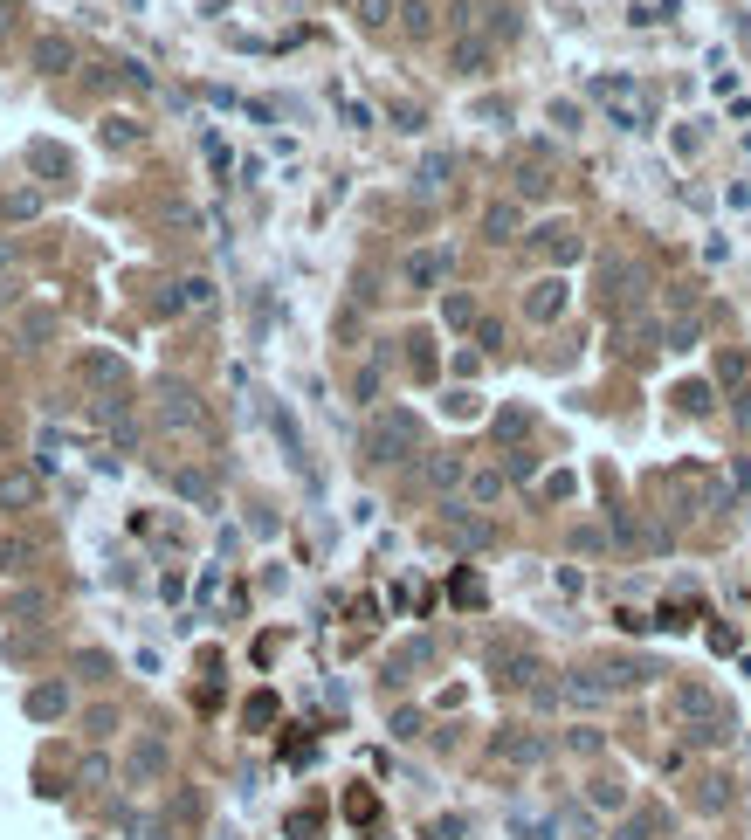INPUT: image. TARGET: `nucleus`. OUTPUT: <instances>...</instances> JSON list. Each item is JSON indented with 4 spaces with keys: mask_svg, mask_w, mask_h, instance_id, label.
I'll return each mask as SVG.
<instances>
[{
    "mask_svg": "<svg viewBox=\"0 0 751 840\" xmlns=\"http://www.w3.org/2000/svg\"><path fill=\"white\" fill-rule=\"evenodd\" d=\"M669 717L689 730V744H731V710H724L717 689H703V682H676V689H669Z\"/></svg>",
    "mask_w": 751,
    "mask_h": 840,
    "instance_id": "f257e3e1",
    "label": "nucleus"
},
{
    "mask_svg": "<svg viewBox=\"0 0 751 840\" xmlns=\"http://www.w3.org/2000/svg\"><path fill=\"white\" fill-rule=\"evenodd\" d=\"M359 448H366L373 469H393V462H407V455L421 448V420L407 414V407H379V414L366 420V441H359Z\"/></svg>",
    "mask_w": 751,
    "mask_h": 840,
    "instance_id": "f03ea898",
    "label": "nucleus"
},
{
    "mask_svg": "<svg viewBox=\"0 0 751 840\" xmlns=\"http://www.w3.org/2000/svg\"><path fill=\"white\" fill-rule=\"evenodd\" d=\"M166 772H173V744L159 730H138L125 744V785H166Z\"/></svg>",
    "mask_w": 751,
    "mask_h": 840,
    "instance_id": "7ed1b4c3",
    "label": "nucleus"
},
{
    "mask_svg": "<svg viewBox=\"0 0 751 840\" xmlns=\"http://www.w3.org/2000/svg\"><path fill=\"white\" fill-rule=\"evenodd\" d=\"M152 414H159V427H180V434H200V427H207L200 393H193V386H180V379H159V393H152Z\"/></svg>",
    "mask_w": 751,
    "mask_h": 840,
    "instance_id": "20e7f679",
    "label": "nucleus"
},
{
    "mask_svg": "<svg viewBox=\"0 0 751 840\" xmlns=\"http://www.w3.org/2000/svg\"><path fill=\"white\" fill-rule=\"evenodd\" d=\"M441 531H448V544H462V551H490L497 544V524L490 517H476V503H441Z\"/></svg>",
    "mask_w": 751,
    "mask_h": 840,
    "instance_id": "39448f33",
    "label": "nucleus"
},
{
    "mask_svg": "<svg viewBox=\"0 0 751 840\" xmlns=\"http://www.w3.org/2000/svg\"><path fill=\"white\" fill-rule=\"evenodd\" d=\"M455 276V248H414L407 262H400V283L407 290H441Z\"/></svg>",
    "mask_w": 751,
    "mask_h": 840,
    "instance_id": "423d86ee",
    "label": "nucleus"
},
{
    "mask_svg": "<svg viewBox=\"0 0 751 840\" xmlns=\"http://www.w3.org/2000/svg\"><path fill=\"white\" fill-rule=\"evenodd\" d=\"M565 303H572V283H565V276H538V283L524 290V317H531V324H559Z\"/></svg>",
    "mask_w": 751,
    "mask_h": 840,
    "instance_id": "0eeeda50",
    "label": "nucleus"
},
{
    "mask_svg": "<svg viewBox=\"0 0 751 840\" xmlns=\"http://www.w3.org/2000/svg\"><path fill=\"white\" fill-rule=\"evenodd\" d=\"M531 248H538L552 269H572V262L586 255V241H579V228H572V221H545V228L531 235Z\"/></svg>",
    "mask_w": 751,
    "mask_h": 840,
    "instance_id": "6e6552de",
    "label": "nucleus"
},
{
    "mask_svg": "<svg viewBox=\"0 0 751 840\" xmlns=\"http://www.w3.org/2000/svg\"><path fill=\"white\" fill-rule=\"evenodd\" d=\"M490 751H497L503 765H545V758H552V744H545L538 730H517V723L490 737Z\"/></svg>",
    "mask_w": 751,
    "mask_h": 840,
    "instance_id": "1a4fd4ad",
    "label": "nucleus"
},
{
    "mask_svg": "<svg viewBox=\"0 0 751 840\" xmlns=\"http://www.w3.org/2000/svg\"><path fill=\"white\" fill-rule=\"evenodd\" d=\"M559 703H565V710H600V703H614V689H607L600 668H579V675H565V682H559Z\"/></svg>",
    "mask_w": 751,
    "mask_h": 840,
    "instance_id": "9d476101",
    "label": "nucleus"
},
{
    "mask_svg": "<svg viewBox=\"0 0 751 840\" xmlns=\"http://www.w3.org/2000/svg\"><path fill=\"white\" fill-rule=\"evenodd\" d=\"M490 668H497L503 689H538V675H545V661L531 655V648H497V655H490Z\"/></svg>",
    "mask_w": 751,
    "mask_h": 840,
    "instance_id": "9b49d317",
    "label": "nucleus"
},
{
    "mask_svg": "<svg viewBox=\"0 0 751 840\" xmlns=\"http://www.w3.org/2000/svg\"><path fill=\"white\" fill-rule=\"evenodd\" d=\"M76 372H83V379H90V386H97L104 400H111V393L125 386V359H118V352H104V345H90V352L76 359Z\"/></svg>",
    "mask_w": 751,
    "mask_h": 840,
    "instance_id": "f8f14e48",
    "label": "nucleus"
},
{
    "mask_svg": "<svg viewBox=\"0 0 751 840\" xmlns=\"http://www.w3.org/2000/svg\"><path fill=\"white\" fill-rule=\"evenodd\" d=\"M490 62H497V42H490V35H455V49H448V69H455V76H483Z\"/></svg>",
    "mask_w": 751,
    "mask_h": 840,
    "instance_id": "ddd939ff",
    "label": "nucleus"
},
{
    "mask_svg": "<svg viewBox=\"0 0 751 840\" xmlns=\"http://www.w3.org/2000/svg\"><path fill=\"white\" fill-rule=\"evenodd\" d=\"M421 482H428L441 503H448V496L469 482V462H462V455H428V462H421Z\"/></svg>",
    "mask_w": 751,
    "mask_h": 840,
    "instance_id": "4468645a",
    "label": "nucleus"
},
{
    "mask_svg": "<svg viewBox=\"0 0 751 840\" xmlns=\"http://www.w3.org/2000/svg\"><path fill=\"white\" fill-rule=\"evenodd\" d=\"M56 331H63V317H56V310H21V317H14V338H21V352H42V345H56Z\"/></svg>",
    "mask_w": 751,
    "mask_h": 840,
    "instance_id": "2eb2a0df",
    "label": "nucleus"
},
{
    "mask_svg": "<svg viewBox=\"0 0 751 840\" xmlns=\"http://www.w3.org/2000/svg\"><path fill=\"white\" fill-rule=\"evenodd\" d=\"M28 56H35V69H42V76H63V69H76V42L49 28V35H35V49H28Z\"/></svg>",
    "mask_w": 751,
    "mask_h": 840,
    "instance_id": "dca6fc26",
    "label": "nucleus"
},
{
    "mask_svg": "<svg viewBox=\"0 0 751 840\" xmlns=\"http://www.w3.org/2000/svg\"><path fill=\"white\" fill-rule=\"evenodd\" d=\"M166 482H173V496H187L193 510H214V503H221V489H214L207 469H166Z\"/></svg>",
    "mask_w": 751,
    "mask_h": 840,
    "instance_id": "f3484780",
    "label": "nucleus"
},
{
    "mask_svg": "<svg viewBox=\"0 0 751 840\" xmlns=\"http://www.w3.org/2000/svg\"><path fill=\"white\" fill-rule=\"evenodd\" d=\"M483 235L497 241V248H503V241H517V235H524V207H517V200H490V207H483Z\"/></svg>",
    "mask_w": 751,
    "mask_h": 840,
    "instance_id": "a211bd4d",
    "label": "nucleus"
},
{
    "mask_svg": "<svg viewBox=\"0 0 751 840\" xmlns=\"http://www.w3.org/2000/svg\"><path fill=\"white\" fill-rule=\"evenodd\" d=\"M97 427L118 441V448H138V420H131V407L111 393V400H97Z\"/></svg>",
    "mask_w": 751,
    "mask_h": 840,
    "instance_id": "6ab92c4d",
    "label": "nucleus"
},
{
    "mask_svg": "<svg viewBox=\"0 0 751 840\" xmlns=\"http://www.w3.org/2000/svg\"><path fill=\"white\" fill-rule=\"evenodd\" d=\"M669 834V813L662 806H634V813H621V827H614V840H662Z\"/></svg>",
    "mask_w": 751,
    "mask_h": 840,
    "instance_id": "aec40b11",
    "label": "nucleus"
},
{
    "mask_svg": "<svg viewBox=\"0 0 751 840\" xmlns=\"http://www.w3.org/2000/svg\"><path fill=\"white\" fill-rule=\"evenodd\" d=\"M35 503H42V476H35V469L0 476V510H35Z\"/></svg>",
    "mask_w": 751,
    "mask_h": 840,
    "instance_id": "412c9836",
    "label": "nucleus"
},
{
    "mask_svg": "<svg viewBox=\"0 0 751 840\" xmlns=\"http://www.w3.org/2000/svg\"><path fill=\"white\" fill-rule=\"evenodd\" d=\"M200 303H214V283H207V276H187V283H173V290L159 297V310L180 317V310H200Z\"/></svg>",
    "mask_w": 751,
    "mask_h": 840,
    "instance_id": "4be33fe9",
    "label": "nucleus"
},
{
    "mask_svg": "<svg viewBox=\"0 0 751 840\" xmlns=\"http://www.w3.org/2000/svg\"><path fill=\"white\" fill-rule=\"evenodd\" d=\"M28 717H35V723L69 717V689H63V682H35V689H28Z\"/></svg>",
    "mask_w": 751,
    "mask_h": 840,
    "instance_id": "5701e85b",
    "label": "nucleus"
},
{
    "mask_svg": "<svg viewBox=\"0 0 751 840\" xmlns=\"http://www.w3.org/2000/svg\"><path fill=\"white\" fill-rule=\"evenodd\" d=\"M435 0H400V14H393V21H400V35H407V42H428V35H435Z\"/></svg>",
    "mask_w": 751,
    "mask_h": 840,
    "instance_id": "b1692460",
    "label": "nucleus"
},
{
    "mask_svg": "<svg viewBox=\"0 0 751 840\" xmlns=\"http://www.w3.org/2000/svg\"><path fill=\"white\" fill-rule=\"evenodd\" d=\"M483 35H490V42H517V7H510V0H483Z\"/></svg>",
    "mask_w": 751,
    "mask_h": 840,
    "instance_id": "393cba45",
    "label": "nucleus"
},
{
    "mask_svg": "<svg viewBox=\"0 0 751 840\" xmlns=\"http://www.w3.org/2000/svg\"><path fill=\"white\" fill-rule=\"evenodd\" d=\"M448 173H455V159H448V152H428V159H421V173H414V193H421V200H435L441 186H448Z\"/></svg>",
    "mask_w": 751,
    "mask_h": 840,
    "instance_id": "a878e982",
    "label": "nucleus"
},
{
    "mask_svg": "<svg viewBox=\"0 0 751 840\" xmlns=\"http://www.w3.org/2000/svg\"><path fill=\"white\" fill-rule=\"evenodd\" d=\"M503 469H469V482H462V489H469V503H476V510H490V503H503Z\"/></svg>",
    "mask_w": 751,
    "mask_h": 840,
    "instance_id": "bb28decb",
    "label": "nucleus"
},
{
    "mask_svg": "<svg viewBox=\"0 0 751 840\" xmlns=\"http://www.w3.org/2000/svg\"><path fill=\"white\" fill-rule=\"evenodd\" d=\"M586 806H600V813H627V779H586Z\"/></svg>",
    "mask_w": 751,
    "mask_h": 840,
    "instance_id": "cd10ccee",
    "label": "nucleus"
},
{
    "mask_svg": "<svg viewBox=\"0 0 751 840\" xmlns=\"http://www.w3.org/2000/svg\"><path fill=\"white\" fill-rule=\"evenodd\" d=\"M441 317H448V331H476V324H483L469 290H448V297H441Z\"/></svg>",
    "mask_w": 751,
    "mask_h": 840,
    "instance_id": "c85d7f7f",
    "label": "nucleus"
},
{
    "mask_svg": "<svg viewBox=\"0 0 751 840\" xmlns=\"http://www.w3.org/2000/svg\"><path fill=\"white\" fill-rule=\"evenodd\" d=\"M35 214H42V193H35V186L0 193V221H35Z\"/></svg>",
    "mask_w": 751,
    "mask_h": 840,
    "instance_id": "c756f323",
    "label": "nucleus"
},
{
    "mask_svg": "<svg viewBox=\"0 0 751 840\" xmlns=\"http://www.w3.org/2000/svg\"><path fill=\"white\" fill-rule=\"evenodd\" d=\"M35 613H49V593H35V586H21V593L0 600V620H35Z\"/></svg>",
    "mask_w": 751,
    "mask_h": 840,
    "instance_id": "7c9ffc66",
    "label": "nucleus"
},
{
    "mask_svg": "<svg viewBox=\"0 0 751 840\" xmlns=\"http://www.w3.org/2000/svg\"><path fill=\"white\" fill-rule=\"evenodd\" d=\"M97 138H104V145H111V152H131V145H138V138H145V131H138V118H118V111H111V118L97 124Z\"/></svg>",
    "mask_w": 751,
    "mask_h": 840,
    "instance_id": "2f4dec72",
    "label": "nucleus"
},
{
    "mask_svg": "<svg viewBox=\"0 0 751 840\" xmlns=\"http://www.w3.org/2000/svg\"><path fill=\"white\" fill-rule=\"evenodd\" d=\"M104 785H111V758H104V751H90V758L76 765V792H104Z\"/></svg>",
    "mask_w": 751,
    "mask_h": 840,
    "instance_id": "473e14b6",
    "label": "nucleus"
},
{
    "mask_svg": "<svg viewBox=\"0 0 751 840\" xmlns=\"http://www.w3.org/2000/svg\"><path fill=\"white\" fill-rule=\"evenodd\" d=\"M118 827H125L131 840H173V827H166V820H145V813H131V806L118 813Z\"/></svg>",
    "mask_w": 751,
    "mask_h": 840,
    "instance_id": "72a5a7b5",
    "label": "nucleus"
},
{
    "mask_svg": "<svg viewBox=\"0 0 751 840\" xmlns=\"http://www.w3.org/2000/svg\"><path fill=\"white\" fill-rule=\"evenodd\" d=\"M393 14H400V0H359V28H373V35L393 28Z\"/></svg>",
    "mask_w": 751,
    "mask_h": 840,
    "instance_id": "f704fd0d",
    "label": "nucleus"
},
{
    "mask_svg": "<svg viewBox=\"0 0 751 840\" xmlns=\"http://www.w3.org/2000/svg\"><path fill=\"white\" fill-rule=\"evenodd\" d=\"M565 751H579V758H600V751H607V737H600L593 723H572V730H565Z\"/></svg>",
    "mask_w": 751,
    "mask_h": 840,
    "instance_id": "c9c22d12",
    "label": "nucleus"
},
{
    "mask_svg": "<svg viewBox=\"0 0 751 840\" xmlns=\"http://www.w3.org/2000/svg\"><path fill=\"white\" fill-rule=\"evenodd\" d=\"M428 661H435V641H407V648L393 655V682H400L407 668H428Z\"/></svg>",
    "mask_w": 751,
    "mask_h": 840,
    "instance_id": "e433bc0d",
    "label": "nucleus"
},
{
    "mask_svg": "<svg viewBox=\"0 0 751 840\" xmlns=\"http://www.w3.org/2000/svg\"><path fill=\"white\" fill-rule=\"evenodd\" d=\"M696 338H703V324H696V317H676V324L662 331V345H669V352H689Z\"/></svg>",
    "mask_w": 751,
    "mask_h": 840,
    "instance_id": "4c0bfd02",
    "label": "nucleus"
},
{
    "mask_svg": "<svg viewBox=\"0 0 751 840\" xmlns=\"http://www.w3.org/2000/svg\"><path fill=\"white\" fill-rule=\"evenodd\" d=\"M676 407H683V414H710V386H703V379H683V386H676Z\"/></svg>",
    "mask_w": 751,
    "mask_h": 840,
    "instance_id": "58836bf2",
    "label": "nucleus"
},
{
    "mask_svg": "<svg viewBox=\"0 0 751 840\" xmlns=\"http://www.w3.org/2000/svg\"><path fill=\"white\" fill-rule=\"evenodd\" d=\"M696 806H703V813L731 806V779H717V772H710V779H703V792H696Z\"/></svg>",
    "mask_w": 751,
    "mask_h": 840,
    "instance_id": "ea45409f",
    "label": "nucleus"
},
{
    "mask_svg": "<svg viewBox=\"0 0 751 840\" xmlns=\"http://www.w3.org/2000/svg\"><path fill=\"white\" fill-rule=\"evenodd\" d=\"M76 675L104 682V675H111V655H104V648H83V655H76Z\"/></svg>",
    "mask_w": 751,
    "mask_h": 840,
    "instance_id": "a19ab883",
    "label": "nucleus"
},
{
    "mask_svg": "<svg viewBox=\"0 0 751 840\" xmlns=\"http://www.w3.org/2000/svg\"><path fill=\"white\" fill-rule=\"evenodd\" d=\"M28 166H35V173H69V159L56 152V145H35V152H28Z\"/></svg>",
    "mask_w": 751,
    "mask_h": 840,
    "instance_id": "79ce46f5",
    "label": "nucleus"
},
{
    "mask_svg": "<svg viewBox=\"0 0 751 840\" xmlns=\"http://www.w3.org/2000/svg\"><path fill=\"white\" fill-rule=\"evenodd\" d=\"M662 303H669V317H696V283H676Z\"/></svg>",
    "mask_w": 751,
    "mask_h": 840,
    "instance_id": "37998d69",
    "label": "nucleus"
},
{
    "mask_svg": "<svg viewBox=\"0 0 751 840\" xmlns=\"http://www.w3.org/2000/svg\"><path fill=\"white\" fill-rule=\"evenodd\" d=\"M503 476H510V482H531V476H538V455H524V448H517V455H503Z\"/></svg>",
    "mask_w": 751,
    "mask_h": 840,
    "instance_id": "c03bdc74",
    "label": "nucleus"
},
{
    "mask_svg": "<svg viewBox=\"0 0 751 840\" xmlns=\"http://www.w3.org/2000/svg\"><path fill=\"white\" fill-rule=\"evenodd\" d=\"M517 840H559V820H510Z\"/></svg>",
    "mask_w": 751,
    "mask_h": 840,
    "instance_id": "a18cd8bd",
    "label": "nucleus"
},
{
    "mask_svg": "<svg viewBox=\"0 0 751 840\" xmlns=\"http://www.w3.org/2000/svg\"><path fill=\"white\" fill-rule=\"evenodd\" d=\"M352 400H379V359L359 365V379H352Z\"/></svg>",
    "mask_w": 751,
    "mask_h": 840,
    "instance_id": "49530a36",
    "label": "nucleus"
},
{
    "mask_svg": "<svg viewBox=\"0 0 751 840\" xmlns=\"http://www.w3.org/2000/svg\"><path fill=\"white\" fill-rule=\"evenodd\" d=\"M455 600H462V606H483V579H476V572H455Z\"/></svg>",
    "mask_w": 751,
    "mask_h": 840,
    "instance_id": "de8ad7c7",
    "label": "nucleus"
},
{
    "mask_svg": "<svg viewBox=\"0 0 751 840\" xmlns=\"http://www.w3.org/2000/svg\"><path fill=\"white\" fill-rule=\"evenodd\" d=\"M572 489H579V476H565V469H559V476H545V503H565Z\"/></svg>",
    "mask_w": 751,
    "mask_h": 840,
    "instance_id": "09e8293b",
    "label": "nucleus"
},
{
    "mask_svg": "<svg viewBox=\"0 0 751 840\" xmlns=\"http://www.w3.org/2000/svg\"><path fill=\"white\" fill-rule=\"evenodd\" d=\"M545 186H552V180H545V173H538V166H524V173H517V193H524V200H538V193H545Z\"/></svg>",
    "mask_w": 751,
    "mask_h": 840,
    "instance_id": "8fccbe9b",
    "label": "nucleus"
},
{
    "mask_svg": "<svg viewBox=\"0 0 751 840\" xmlns=\"http://www.w3.org/2000/svg\"><path fill=\"white\" fill-rule=\"evenodd\" d=\"M476 345H483V352H503V324L483 317V324H476Z\"/></svg>",
    "mask_w": 751,
    "mask_h": 840,
    "instance_id": "3c124183",
    "label": "nucleus"
},
{
    "mask_svg": "<svg viewBox=\"0 0 751 840\" xmlns=\"http://www.w3.org/2000/svg\"><path fill=\"white\" fill-rule=\"evenodd\" d=\"M393 737H421V710H393Z\"/></svg>",
    "mask_w": 751,
    "mask_h": 840,
    "instance_id": "603ef678",
    "label": "nucleus"
},
{
    "mask_svg": "<svg viewBox=\"0 0 751 840\" xmlns=\"http://www.w3.org/2000/svg\"><path fill=\"white\" fill-rule=\"evenodd\" d=\"M421 124H428V118H421L414 104H393V131H421Z\"/></svg>",
    "mask_w": 751,
    "mask_h": 840,
    "instance_id": "864d4df0",
    "label": "nucleus"
},
{
    "mask_svg": "<svg viewBox=\"0 0 751 840\" xmlns=\"http://www.w3.org/2000/svg\"><path fill=\"white\" fill-rule=\"evenodd\" d=\"M552 124H559V131H579V104H565V97H559V104H552Z\"/></svg>",
    "mask_w": 751,
    "mask_h": 840,
    "instance_id": "5fc2aeb1",
    "label": "nucleus"
},
{
    "mask_svg": "<svg viewBox=\"0 0 751 840\" xmlns=\"http://www.w3.org/2000/svg\"><path fill=\"white\" fill-rule=\"evenodd\" d=\"M276 717V696H249V723H269Z\"/></svg>",
    "mask_w": 751,
    "mask_h": 840,
    "instance_id": "6e6d98bb",
    "label": "nucleus"
},
{
    "mask_svg": "<svg viewBox=\"0 0 751 840\" xmlns=\"http://www.w3.org/2000/svg\"><path fill=\"white\" fill-rule=\"evenodd\" d=\"M14 310H21V290H14V283L0 276V317H14Z\"/></svg>",
    "mask_w": 751,
    "mask_h": 840,
    "instance_id": "4d7b16f0",
    "label": "nucleus"
},
{
    "mask_svg": "<svg viewBox=\"0 0 751 840\" xmlns=\"http://www.w3.org/2000/svg\"><path fill=\"white\" fill-rule=\"evenodd\" d=\"M731 407H738V420H745V427H751V393H738V400H731Z\"/></svg>",
    "mask_w": 751,
    "mask_h": 840,
    "instance_id": "13d9d810",
    "label": "nucleus"
},
{
    "mask_svg": "<svg viewBox=\"0 0 751 840\" xmlns=\"http://www.w3.org/2000/svg\"><path fill=\"white\" fill-rule=\"evenodd\" d=\"M7 28H14V14H7V0H0V35H7Z\"/></svg>",
    "mask_w": 751,
    "mask_h": 840,
    "instance_id": "bf43d9fd",
    "label": "nucleus"
}]
</instances>
